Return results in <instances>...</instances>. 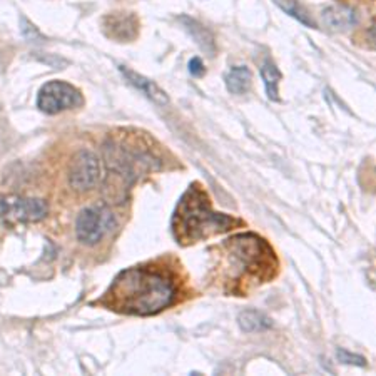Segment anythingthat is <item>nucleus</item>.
<instances>
[{
    "instance_id": "nucleus-1",
    "label": "nucleus",
    "mask_w": 376,
    "mask_h": 376,
    "mask_svg": "<svg viewBox=\"0 0 376 376\" xmlns=\"http://www.w3.org/2000/svg\"><path fill=\"white\" fill-rule=\"evenodd\" d=\"M174 300L176 286L169 273L135 266L117 274L102 301L111 310L126 315L151 316L166 310Z\"/></svg>"
},
{
    "instance_id": "nucleus-2",
    "label": "nucleus",
    "mask_w": 376,
    "mask_h": 376,
    "mask_svg": "<svg viewBox=\"0 0 376 376\" xmlns=\"http://www.w3.org/2000/svg\"><path fill=\"white\" fill-rule=\"evenodd\" d=\"M241 224V219L212 211L207 194L198 184H193L176 206L172 216V234L179 244L188 246L216 234L228 233Z\"/></svg>"
},
{
    "instance_id": "nucleus-3",
    "label": "nucleus",
    "mask_w": 376,
    "mask_h": 376,
    "mask_svg": "<svg viewBox=\"0 0 376 376\" xmlns=\"http://www.w3.org/2000/svg\"><path fill=\"white\" fill-rule=\"evenodd\" d=\"M229 260L241 268L244 274L255 276L257 281L271 279L278 268L274 251L265 239L253 233L238 234L224 243Z\"/></svg>"
},
{
    "instance_id": "nucleus-4",
    "label": "nucleus",
    "mask_w": 376,
    "mask_h": 376,
    "mask_svg": "<svg viewBox=\"0 0 376 376\" xmlns=\"http://www.w3.org/2000/svg\"><path fill=\"white\" fill-rule=\"evenodd\" d=\"M47 202L39 198H22L16 194H0V223L27 224L39 223L47 216Z\"/></svg>"
},
{
    "instance_id": "nucleus-5",
    "label": "nucleus",
    "mask_w": 376,
    "mask_h": 376,
    "mask_svg": "<svg viewBox=\"0 0 376 376\" xmlns=\"http://www.w3.org/2000/svg\"><path fill=\"white\" fill-rule=\"evenodd\" d=\"M116 228V217L104 205H94L79 212L75 221L77 239L85 246H94Z\"/></svg>"
},
{
    "instance_id": "nucleus-6",
    "label": "nucleus",
    "mask_w": 376,
    "mask_h": 376,
    "mask_svg": "<svg viewBox=\"0 0 376 376\" xmlns=\"http://www.w3.org/2000/svg\"><path fill=\"white\" fill-rule=\"evenodd\" d=\"M83 102V94L74 85L62 83V80H51L44 84L37 97V107L45 114H59L67 109L80 106Z\"/></svg>"
},
{
    "instance_id": "nucleus-7",
    "label": "nucleus",
    "mask_w": 376,
    "mask_h": 376,
    "mask_svg": "<svg viewBox=\"0 0 376 376\" xmlns=\"http://www.w3.org/2000/svg\"><path fill=\"white\" fill-rule=\"evenodd\" d=\"M101 179V164L94 152L83 149L71 159L69 183L75 191H89Z\"/></svg>"
},
{
    "instance_id": "nucleus-8",
    "label": "nucleus",
    "mask_w": 376,
    "mask_h": 376,
    "mask_svg": "<svg viewBox=\"0 0 376 376\" xmlns=\"http://www.w3.org/2000/svg\"><path fill=\"white\" fill-rule=\"evenodd\" d=\"M321 19H323V24L333 32H344V30H350L351 27L356 25L358 16L350 7L332 6L325 8L323 13H321Z\"/></svg>"
},
{
    "instance_id": "nucleus-9",
    "label": "nucleus",
    "mask_w": 376,
    "mask_h": 376,
    "mask_svg": "<svg viewBox=\"0 0 376 376\" xmlns=\"http://www.w3.org/2000/svg\"><path fill=\"white\" fill-rule=\"evenodd\" d=\"M119 71L122 72V75L126 77V80H128L131 85H134L135 89L140 90V92H142L144 96H147L151 101L159 104V106H166V104L169 102V97H167V94L164 92V90H162L156 83L149 80L147 77H144V75L138 74V72L128 69L126 66H121Z\"/></svg>"
},
{
    "instance_id": "nucleus-10",
    "label": "nucleus",
    "mask_w": 376,
    "mask_h": 376,
    "mask_svg": "<svg viewBox=\"0 0 376 376\" xmlns=\"http://www.w3.org/2000/svg\"><path fill=\"white\" fill-rule=\"evenodd\" d=\"M226 87L234 96H243L251 87V71L246 66H234L224 77Z\"/></svg>"
},
{
    "instance_id": "nucleus-11",
    "label": "nucleus",
    "mask_w": 376,
    "mask_h": 376,
    "mask_svg": "<svg viewBox=\"0 0 376 376\" xmlns=\"http://www.w3.org/2000/svg\"><path fill=\"white\" fill-rule=\"evenodd\" d=\"M239 328L246 333H257V332H266L273 326L271 321L265 313L257 310H244L241 315L238 316Z\"/></svg>"
},
{
    "instance_id": "nucleus-12",
    "label": "nucleus",
    "mask_w": 376,
    "mask_h": 376,
    "mask_svg": "<svg viewBox=\"0 0 376 376\" xmlns=\"http://www.w3.org/2000/svg\"><path fill=\"white\" fill-rule=\"evenodd\" d=\"M106 20L109 22L107 35H111V37H116L121 40L133 39L135 30H138V27H135V20L129 16H112V17H107Z\"/></svg>"
},
{
    "instance_id": "nucleus-13",
    "label": "nucleus",
    "mask_w": 376,
    "mask_h": 376,
    "mask_svg": "<svg viewBox=\"0 0 376 376\" xmlns=\"http://www.w3.org/2000/svg\"><path fill=\"white\" fill-rule=\"evenodd\" d=\"M181 20L184 22L186 29H188V32L193 35V39L196 40V42L201 45L210 56H212V52H214V39H212L210 30H206L201 24H198V22L193 19H188V17H183Z\"/></svg>"
},
{
    "instance_id": "nucleus-14",
    "label": "nucleus",
    "mask_w": 376,
    "mask_h": 376,
    "mask_svg": "<svg viewBox=\"0 0 376 376\" xmlns=\"http://www.w3.org/2000/svg\"><path fill=\"white\" fill-rule=\"evenodd\" d=\"M261 75H262V80H265L266 94H268V97L273 99V101H278L279 99L278 85H279V80L283 79L279 69L271 61H266L265 66L261 67Z\"/></svg>"
},
{
    "instance_id": "nucleus-15",
    "label": "nucleus",
    "mask_w": 376,
    "mask_h": 376,
    "mask_svg": "<svg viewBox=\"0 0 376 376\" xmlns=\"http://www.w3.org/2000/svg\"><path fill=\"white\" fill-rule=\"evenodd\" d=\"M276 4L283 8V11H286L289 16L294 17V19H298L301 22V24H306V25H313L311 20L308 19V16L305 13V11L298 6L296 0H276Z\"/></svg>"
},
{
    "instance_id": "nucleus-16",
    "label": "nucleus",
    "mask_w": 376,
    "mask_h": 376,
    "mask_svg": "<svg viewBox=\"0 0 376 376\" xmlns=\"http://www.w3.org/2000/svg\"><path fill=\"white\" fill-rule=\"evenodd\" d=\"M336 355L339 358V361H341V363H344V365H355V366H365L366 365V360L363 356L353 355V353L343 350V348H338Z\"/></svg>"
},
{
    "instance_id": "nucleus-17",
    "label": "nucleus",
    "mask_w": 376,
    "mask_h": 376,
    "mask_svg": "<svg viewBox=\"0 0 376 376\" xmlns=\"http://www.w3.org/2000/svg\"><path fill=\"white\" fill-rule=\"evenodd\" d=\"M189 72H191L194 77H201L205 74V64H202L201 59H191V62H189Z\"/></svg>"
}]
</instances>
